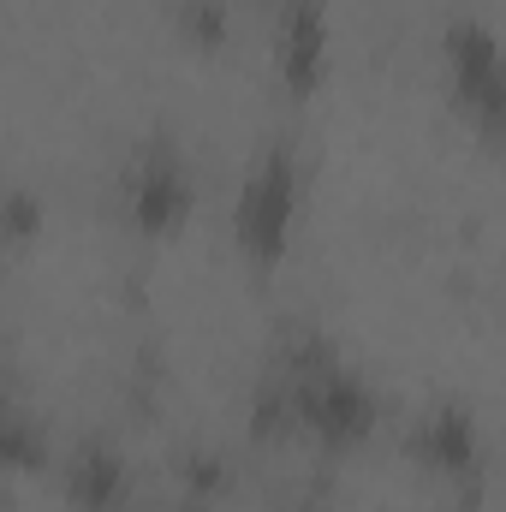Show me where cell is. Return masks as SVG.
<instances>
[{
  "instance_id": "cell-1",
  "label": "cell",
  "mask_w": 506,
  "mask_h": 512,
  "mask_svg": "<svg viewBox=\"0 0 506 512\" xmlns=\"http://www.w3.org/2000/svg\"><path fill=\"white\" fill-rule=\"evenodd\" d=\"M286 399H292V423L304 435H316L322 447H334V453H346V447L376 435V417H381L376 387L358 370H346L340 358H310L286 382Z\"/></svg>"
},
{
  "instance_id": "cell-2",
  "label": "cell",
  "mask_w": 506,
  "mask_h": 512,
  "mask_svg": "<svg viewBox=\"0 0 506 512\" xmlns=\"http://www.w3.org/2000/svg\"><path fill=\"white\" fill-rule=\"evenodd\" d=\"M298 203H304V179H298V155L292 149H262L233 197V239L239 251L251 256L256 268H274L286 245H292V227H298Z\"/></svg>"
},
{
  "instance_id": "cell-3",
  "label": "cell",
  "mask_w": 506,
  "mask_h": 512,
  "mask_svg": "<svg viewBox=\"0 0 506 512\" xmlns=\"http://www.w3.org/2000/svg\"><path fill=\"white\" fill-rule=\"evenodd\" d=\"M441 66H447L453 102L465 108L477 137L506 143V42L495 36V24L453 18L441 30Z\"/></svg>"
},
{
  "instance_id": "cell-4",
  "label": "cell",
  "mask_w": 506,
  "mask_h": 512,
  "mask_svg": "<svg viewBox=\"0 0 506 512\" xmlns=\"http://www.w3.org/2000/svg\"><path fill=\"white\" fill-rule=\"evenodd\" d=\"M191 203H197V185H191L185 161H179L167 143H155V149H143V155L131 161V173H126V221L143 233V239H167V233H179L185 215H191Z\"/></svg>"
},
{
  "instance_id": "cell-5",
  "label": "cell",
  "mask_w": 506,
  "mask_h": 512,
  "mask_svg": "<svg viewBox=\"0 0 506 512\" xmlns=\"http://www.w3.org/2000/svg\"><path fill=\"white\" fill-rule=\"evenodd\" d=\"M274 78L286 96H316L328 78V6L322 0H280L274 12Z\"/></svg>"
},
{
  "instance_id": "cell-6",
  "label": "cell",
  "mask_w": 506,
  "mask_h": 512,
  "mask_svg": "<svg viewBox=\"0 0 506 512\" xmlns=\"http://www.w3.org/2000/svg\"><path fill=\"white\" fill-rule=\"evenodd\" d=\"M411 459L435 477H471L477 459H483V423L459 405V399H441L417 417L411 429Z\"/></svg>"
},
{
  "instance_id": "cell-7",
  "label": "cell",
  "mask_w": 506,
  "mask_h": 512,
  "mask_svg": "<svg viewBox=\"0 0 506 512\" xmlns=\"http://www.w3.org/2000/svg\"><path fill=\"white\" fill-rule=\"evenodd\" d=\"M60 495L72 512H126L131 507V465L108 441H78L60 471Z\"/></svg>"
},
{
  "instance_id": "cell-8",
  "label": "cell",
  "mask_w": 506,
  "mask_h": 512,
  "mask_svg": "<svg viewBox=\"0 0 506 512\" xmlns=\"http://www.w3.org/2000/svg\"><path fill=\"white\" fill-rule=\"evenodd\" d=\"M227 30H233V6L227 0H185L179 6V36L191 48H221Z\"/></svg>"
},
{
  "instance_id": "cell-9",
  "label": "cell",
  "mask_w": 506,
  "mask_h": 512,
  "mask_svg": "<svg viewBox=\"0 0 506 512\" xmlns=\"http://www.w3.org/2000/svg\"><path fill=\"white\" fill-rule=\"evenodd\" d=\"M0 453H6V465H12V471H30V465H42V459H48V453H42V435H36V423H30L24 411H6Z\"/></svg>"
},
{
  "instance_id": "cell-10",
  "label": "cell",
  "mask_w": 506,
  "mask_h": 512,
  "mask_svg": "<svg viewBox=\"0 0 506 512\" xmlns=\"http://www.w3.org/2000/svg\"><path fill=\"white\" fill-rule=\"evenodd\" d=\"M42 221H48V209H42L30 191H12V197H6V239H12V245L36 239V233H42Z\"/></svg>"
},
{
  "instance_id": "cell-11",
  "label": "cell",
  "mask_w": 506,
  "mask_h": 512,
  "mask_svg": "<svg viewBox=\"0 0 506 512\" xmlns=\"http://www.w3.org/2000/svg\"><path fill=\"white\" fill-rule=\"evenodd\" d=\"M286 512H316V507H286Z\"/></svg>"
}]
</instances>
